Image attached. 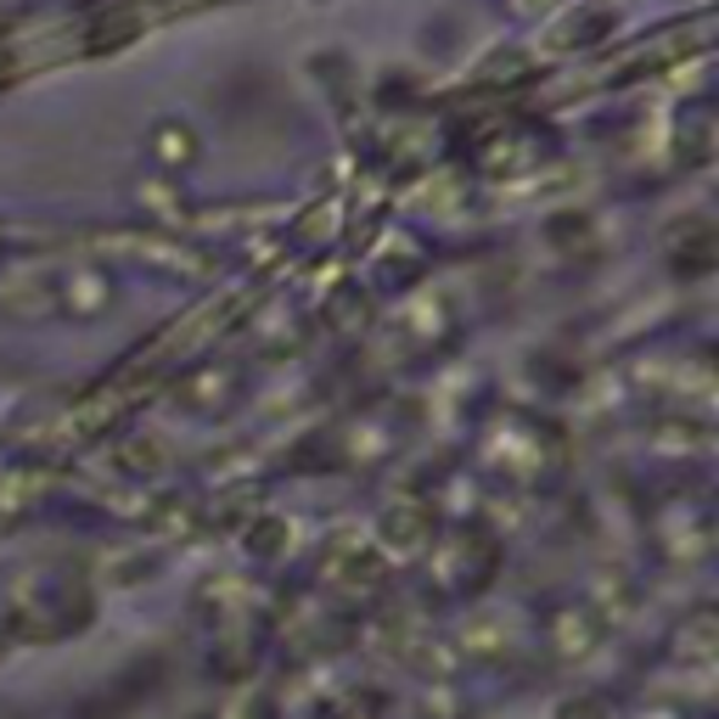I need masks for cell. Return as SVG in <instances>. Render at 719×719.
Instances as JSON below:
<instances>
[{
	"mask_svg": "<svg viewBox=\"0 0 719 719\" xmlns=\"http://www.w3.org/2000/svg\"><path fill=\"white\" fill-rule=\"evenodd\" d=\"M563 719H607V708H601V702H568Z\"/></svg>",
	"mask_w": 719,
	"mask_h": 719,
	"instance_id": "cell-1",
	"label": "cell"
}]
</instances>
